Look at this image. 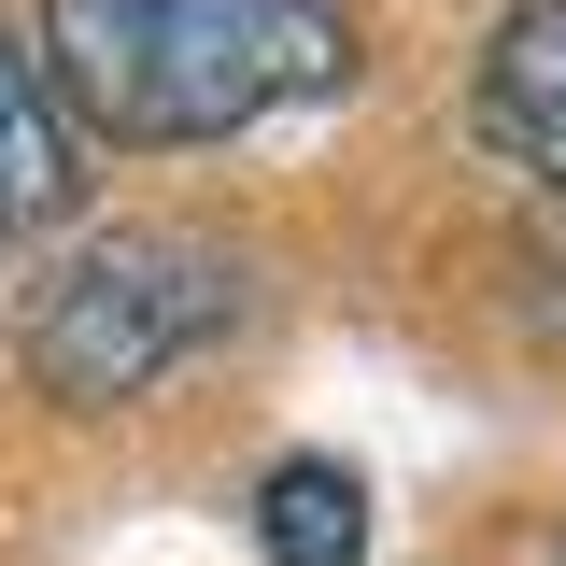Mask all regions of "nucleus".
<instances>
[{
	"label": "nucleus",
	"instance_id": "39448f33",
	"mask_svg": "<svg viewBox=\"0 0 566 566\" xmlns=\"http://www.w3.org/2000/svg\"><path fill=\"white\" fill-rule=\"evenodd\" d=\"M255 524H270V566H354L368 553V495H354V468H326V453L270 468Z\"/></svg>",
	"mask_w": 566,
	"mask_h": 566
},
{
	"label": "nucleus",
	"instance_id": "f257e3e1",
	"mask_svg": "<svg viewBox=\"0 0 566 566\" xmlns=\"http://www.w3.org/2000/svg\"><path fill=\"white\" fill-rule=\"evenodd\" d=\"M43 85L99 142H227L354 71L340 0H43Z\"/></svg>",
	"mask_w": 566,
	"mask_h": 566
},
{
	"label": "nucleus",
	"instance_id": "f03ea898",
	"mask_svg": "<svg viewBox=\"0 0 566 566\" xmlns=\"http://www.w3.org/2000/svg\"><path fill=\"white\" fill-rule=\"evenodd\" d=\"M241 326V255L199 227H85L29 297V382L71 411H128L185 354Z\"/></svg>",
	"mask_w": 566,
	"mask_h": 566
},
{
	"label": "nucleus",
	"instance_id": "423d86ee",
	"mask_svg": "<svg viewBox=\"0 0 566 566\" xmlns=\"http://www.w3.org/2000/svg\"><path fill=\"white\" fill-rule=\"evenodd\" d=\"M553 566H566V553H553Z\"/></svg>",
	"mask_w": 566,
	"mask_h": 566
},
{
	"label": "nucleus",
	"instance_id": "20e7f679",
	"mask_svg": "<svg viewBox=\"0 0 566 566\" xmlns=\"http://www.w3.org/2000/svg\"><path fill=\"white\" fill-rule=\"evenodd\" d=\"M71 99L29 43H0V227H71Z\"/></svg>",
	"mask_w": 566,
	"mask_h": 566
},
{
	"label": "nucleus",
	"instance_id": "7ed1b4c3",
	"mask_svg": "<svg viewBox=\"0 0 566 566\" xmlns=\"http://www.w3.org/2000/svg\"><path fill=\"white\" fill-rule=\"evenodd\" d=\"M482 128H495V156L566 185V0H524L482 43Z\"/></svg>",
	"mask_w": 566,
	"mask_h": 566
}]
</instances>
